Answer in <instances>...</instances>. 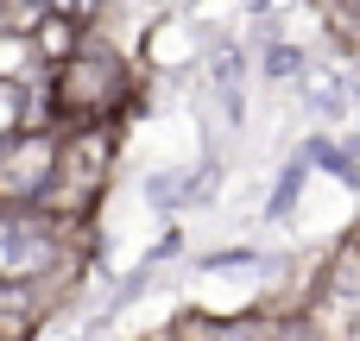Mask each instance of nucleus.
<instances>
[{
  "label": "nucleus",
  "instance_id": "1",
  "mask_svg": "<svg viewBox=\"0 0 360 341\" xmlns=\"http://www.w3.org/2000/svg\"><path fill=\"white\" fill-rule=\"evenodd\" d=\"M133 95V76H127V57L101 38H82L57 70H51V108H57V127H76V120H114Z\"/></svg>",
  "mask_w": 360,
  "mask_h": 341
},
{
  "label": "nucleus",
  "instance_id": "2",
  "mask_svg": "<svg viewBox=\"0 0 360 341\" xmlns=\"http://www.w3.org/2000/svg\"><path fill=\"white\" fill-rule=\"evenodd\" d=\"M108 171H114V120H76L57 133V171L38 209H51L57 221H89L95 202L108 196Z\"/></svg>",
  "mask_w": 360,
  "mask_h": 341
},
{
  "label": "nucleus",
  "instance_id": "3",
  "mask_svg": "<svg viewBox=\"0 0 360 341\" xmlns=\"http://www.w3.org/2000/svg\"><path fill=\"white\" fill-rule=\"evenodd\" d=\"M57 133L63 127H25L19 139L0 146V209H32L51 190L57 171Z\"/></svg>",
  "mask_w": 360,
  "mask_h": 341
},
{
  "label": "nucleus",
  "instance_id": "4",
  "mask_svg": "<svg viewBox=\"0 0 360 341\" xmlns=\"http://www.w3.org/2000/svg\"><path fill=\"white\" fill-rule=\"evenodd\" d=\"M57 278H0V335L6 341H32L44 329V297Z\"/></svg>",
  "mask_w": 360,
  "mask_h": 341
},
{
  "label": "nucleus",
  "instance_id": "5",
  "mask_svg": "<svg viewBox=\"0 0 360 341\" xmlns=\"http://www.w3.org/2000/svg\"><path fill=\"white\" fill-rule=\"evenodd\" d=\"M0 76L19 82V89H51V63H44V51H38L32 32L0 25Z\"/></svg>",
  "mask_w": 360,
  "mask_h": 341
},
{
  "label": "nucleus",
  "instance_id": "6",
  "mask_svg": "<svg viewBox=\"0 0 360 341\" xmlns=\"http://www.w3.org/2000/svg\"><path fill=\"white\" fill-rule=\"evenodd\" d=\"M32 38H38L44 63L57 70V63H63V57H70V51H76L82 38H89V19H76V13H63V6H51V13H44V19L32 25Z\"/></svg>",
  "mask_w": 360,
  "mask_h": 341
},
{
  "label": "nucleus",
  "instance_id": "7",
  "mask_svg": "<svg viewBox=\"0 0 360 341\" xmlns=\"http://www.w3.org/2000/svg\"><path fill=\"white\" fill-rule=\"evenodd\" d=\"M25 127H38V120H32V89H19V82L0 76V146L19 139Z\"/></svg>",
  "mask_w": 360,
  "mask_h": 341
},
{
  "label": "nucleus",
  "instance_id": "8",
  "mask_svg": "<svg viewBox=\"0 0 360 341\" xmlns=\"http://www.w3.org/2000/svg\"><path fill=\"white\" fill-rule=\"evenodd\" d=\"M272 341H323V329H316L310 316H278V323H272Z\"/></svg>",
  "mask_w": 360,
  "mask_h": 341
},
{
  "label": "nucleus",
  "instance_id": "9",
  "mask_svg": "<svg viewBox=\"0 0 360 341\" xmlns=\"http://www.w3.org/2000/svg\"><path fill=\"white\" fill-rule=\"evenodd\" d=\"M348 6H360V0H348Z\"/></svg>",
  "mask_w": 360,
  "mask_h": 341
},
{
  "label": "nucleus",
  "instance_id": "10",
  "mask_svg": "<svg viewBox=\"0 0 360 341\" xmlns=\"http://www.w3.org/2000/svg\"><path fill=\"white\" fill-rule=\"evenodd\" d=\"M0 341H6V335H0Z\"/></svg>",
  "mask_w": 360,
  "mask_h": 341
}]
</instances>
